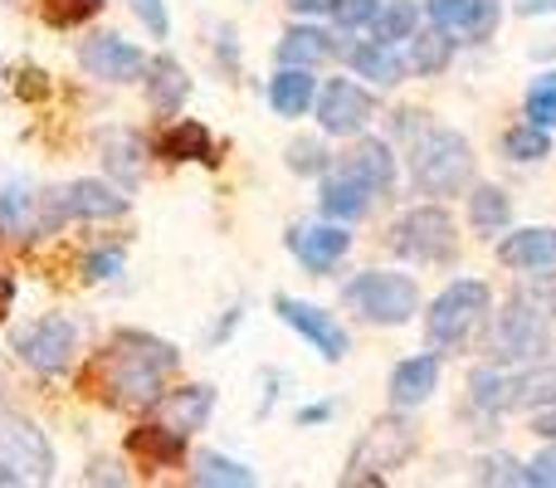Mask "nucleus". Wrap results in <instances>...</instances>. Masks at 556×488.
Wrapping results in <instances>:
<instances>
[{"label": "nucleus", "mask_w": 556, "mask_h": 488, "mask_svg": "<svg viewBox=\"0 0 556 488\" xmlns=\"http://www.w3.org/2000/svg\"><path fill=\"white\" fill-rule=\"evenodd\" d=\"M176 347L162 342L152 333H117L113 342L98 352V362L88 366L84 391L103 396L117 411H147V405H162V386L166 372H176Z\"/></svg>", "instance_id": "obj_1"}, {"label": "nucleus", "mask_w": 556, "mask_h": 488, "mask_svg": "<svg viewBox=\"0 0 556 488\" xmlns=\"http://www.w3.org/2000/svg\"><path fill=\"white\" fill-rule=\"evenodd\" d=\"M410 182L425 196H459L473 182V152L450 127H425L410 142Z\"/></svg>", "instance_id": "obj_2"}, {"label": "nucleus", "mask_w": 556, "mask_h": 488, "mask_svg": "<svg viewBox=\"0 0 556 488\" xmlns=\"http://www.w3.org/2000/svg\"><path fill=\"white\" fill-rule=\"evenodd\" d=\"M342 303L356 308L366 323L401 327L420 313V288L410 274H391V268H366L342 288Z\"/></svg>", "instance_id": "obj_3"}, {"label": "nucleus", "mask_w": 556, "mask_h": 488, "mask_svg": "<svg viewBox=\"0 0 556 488\" xmlns=\"http://www.w3.org/2000/svg\"><path fill=\"white\" fill-rule=\"evenodd\" d=\"M68 221L64 191H35L29 182H0V240H39Z\"/></svg>", "instance_id": "obj_4"}, {"label": "nucleus", "mask_w": 556, "mask_h": 488, "mask_svg": "<svg viewBox=\"0 0 556 488\" xmlns=\"http://www.w3.org/2000/svg\"><path fill=\"white\" fill-rule=\"evenodd\" d=\"M391 249L415 264H450L459 254V230L440 205H415L391 225Z\"/></svg>", "instance_id": "obj_5"}, {"label": "nucleus", "mask_w": 556, "mask_h": 488, "mask_svg": "<svg viewBox=\"0 0 556 488\" xmlns=\"http://www.w3.org/2000/svg\"><path fill=\"white\" fill-rule=\"evenodd\" d=\"M483 317H489V288H483L479 278H459V284H450L430 303L425 333H430L434 347H464Z\"/></svg>", "instance_id": "obj_6"}, {"label": "nucleus", "mask_w": 556, "mask_h": 488, "mask_svg": "<svg viewBox=\"0 0 556 488\" xmlns=\"http://www.w3.org/2000/svg\"><path fill=\"white\" fill-rule=\"evenodd\" d=\"M547 347H552V317H542L538 308H528L522 298H513V303L503 308L493 333H489V356L498 366L538 362Z\"/></svg>", "instance_id": "obj_7"}, {"label": "nucleus", "mask_w": 556, "mask_h": 488, "mask_svg": "<svg viewBox=\"0 0 556 488\" xmlns=\"http://www.w3.org/2000/svg\"><path fill=\"white\" fill-rule=\"evenodd\" d=\"M415 445H420V435H415L410 421H401V415L376 421L371 430L362 435V445L352 450V474H346V484H381L386 470H401V464L410 460Z\"/></svg>", "instance_id": "obj_8"}, {"label": "nucleus", "mask_w": 556, "mask_h": 488, "mask_svg": "<svg viewBox=\"0 0 556 488\" xmlns=\"http://www.w3.org/2000/svg\"><path fill=\"white\" fill-rule=\"evenodd\" d=\"M10 347H15V356L25 366H35V372H45V376H59V372H68V362H74V352H78V327L68 323L64 313H49V317H39V323L20 327V333L10 337Z\"/></svg>", "instance_id": "obj_9"}, {"label": "nucleus", "mask_w": 556, "mask_h": 488, "mask_svg": "<svg viewBox=\"0 0 556 488\" xmlns=\"http://www.w3.org/2000/svg\"><path fill=\"white\" fill-rule=\"evenodd\" d=\"M371 117H376V98L352 78H332L317 93V123H323L327 137H356Z\"/></svg>", "instance_id": "obj_10"}, {"label": "nucleus", "mask_w": 556, "mask_h": 488, "mask_svg": "<svg viewBox=\"0 0 556 488\" xmlns=\"http://www.w3.org/2000/svg\"><path fill=\"white\" fill-rule=\"evenodd\" d=\"M78 64L103 84H132L147 74V54L137 45H127L123 35H88L78 45Z\"/></svg>", "instance_id": "obj_11"}, {"label": "nucleus", "mask_w": 556, "mask_h": 488, "mask_svg": "<svg viewBox=\"0 0 556 488\" xmlns=\"http://www.w3.org/2000/svg\"><path fill=\"white\" fill-rule=\"evenodd\" d=\"M274 313L283 317V323L293 327L298 337H307V342H313L317 352L327 356V362H342V356H346V333H342V323H337L332 313H323L317 303H303V298L278 293V298H274Z\"/></svg>", "instance_id": "obj_12"}, {"label": "nucleus", "mask_w": 556, "mask_h": 488, "mask_svg": "<svg viewBox=\"0 0 556 488\" xmlns=\"http://www.w3.org/2000/svg\"><path fill=\"white\" fill-rule=\"evenodd\" d=\"M0 464L15 470L20 479H54V450H49L45 430H35L29 421L0 425Z\"/></svg>", "instance_id": "obj_13"}, {"label": "nucleus", "mask_w": 556, "mask_h": 488, "mask_svg": "<svg viewBox=\"0 0 556 488\" xmlns=\"http://www.w3.org/2000/svg\"><path fill=\"white\" fill-rule=\"evenodd\" d=\"M425 15L444 29L450 39H464V45H479L498 29V0H430Z\"/></svg>", "instance_id": "obj_14"}, {"label": "nucleus", "mask_w": 556, "mask_h": 488, "mask_svg": "<svg viewBox=\"0 0 556 488\" xmlns=\"http://www.w3.org/2000/svg\"><path fill=\"white\" fill-rule=\"evenodd\" d=\"M288 249H293V259L307 274H327V268H337L342 254L352 249V235H346L342 225H303V230L288 235Z\"/></svg>", "instance_id": "obj_15"}, {"label": "nucleus", "mask_w": 556, "mask_h": 488, "mask_svg": "<svg viewBox=\"0 0 556 488\" xmlns=\"http://www.w3.org/2000/svg\"><path fill=\"white\" fill-rule=\"evenodd\" d=\"M317 201H323V215L327 221H362L366 211H371V201H376V191L366 182H356L352 172H342V166H337V172H327V182H323V196H317Z\"/></svg>", "instance_id": "obj_16"}, {"label": "nucleus", "mask_w": 556, "mask_h": 488, "mask_svg": "<svg viewBox=\"0 0 556 488\" xmlns=\"http://www.w3.org/2000/svg\"><path fill=\"white\" fill-rule=\"evenodd\" d=\"M342 172H352L356 182H366L376 196H391V186H395V157H391V147H386L381 137H362V142H356L352 152L342 157Z\"/></svg>", "instance_id": "obj_17"}, {"label": "nucleus", "mask_w": 556, "mask_h": 488, "mask_svg": "<svg viewBox=\"0 0 556 488\" xmlns=\"http://www.w3.org/2000/svg\"><path fill=\"white\" fill-rule=\"evenodd\" d=\"M64 205L68 215H84V221H117V215H127V196L108 182H88V176L64 186Z\"/></svg>", "instance_id": "obj_18"}, {"label": "nucleus", "mask_w": 556, "mask_h": 488, "mask_svg": "<svg viewBox=\"0 0 556 488\" xmlns=\"http://www.w3.org/2000/svg\"><path fill=\"white\" fill-rule=\"evenodd\" d=\"M434 381H440V362L434 356H410L391 372V405L395 411H410V405H425L434 396Z\"/></svg>", "instance_id": "obj_19"}, {"label": "nucleus", "mask_w": 556, "mask_h": 488, "mask_svg": "<svg viewBox=\"0 0 556 488\" xmlns=\"http://www.w3.org/2000/svg\"><path fill=\"white\" fill-rule=\"evenodd\" d=\"M127 450H132V460H142L147 470H166V464H176L186 454V435L172 430V425H137L132 435H127Z\"/></svg>", "instance_id": "obj_20"}, {"label": "nucleus", "mask_w": 556, "mask_h": 488, "mask_svg": "<svg viewBox=\"0 0 556 488\" xmlns=\"http://www.w3.org/2000/svg\"><path fill=\"white\" fill-rule=\"evenodd\" d=\"M469 401H473V411H483V415L518 411V376L503 372L498 362L479 366V372L469 376Z\"/></svg>", "instance_id": "obj_21"}, {"label": "nucleus", "mask_w": 556, "mask_h": 488, "mask_svg": "<svg viewBox=\"0 0 556 488\" xmlns=\"http://www.w3.org/2000/svg\"><path fill=\"white\" fill-rule=\"evenodd\" d=\"M498 259L508 268H556V230H513L508 240L498 245Z\"/></svg>", "instance_id": "obj_22"}, {"label": "nucleus", "mask_w": 556, "mask_h": 488, "mask_svg": "<svg viewBox=\"0 0 556 488\" xmlns=\"http://www.w3.org/2000/svg\"><path fill=\"white\" fill-rule=\"evenodd\" d=\"M162 411H166L172 430H181V435L205 430V421H211V411H215V386H186V391L162 396Z\"/></svg>", "instance_id": "obj_23"}, {"label": "nucleus", "mask_w": 556, "mask_h": 488, "mask_svg": "<svg viewBox=\"0 0 556 488\" xmlns=\"http://www.w3.org/2000/svg\"><path fill=\"white\" fill-rule=\"evenodd\" d=\"M269 103H274L278 117H303L307 108L317 103V78H313V68L283 64V74H278L274 84H269Z\"/></svg>", "instance_id": "obj_24"}, {"label": "nucleus", "mask_w": 556, "mask_h": 488, "mask_svg": "<svg viewBox=\"0 0 556 488\" xmlns=\"http://www.w3.org/2000/svg\"><path fill=\"white\" fill-rule=\"evenodd\" d=\"M147 93H152L156 113H176V108L186 103V93H191V78H186V68L176 64V59L162 54L147 64Z\"/></svg>", "instance_id": "obj_25"}, {"label": "nucleus", "mask_w": 556, "mask_h": 488, "mask_svg": "<svg viewBox=\"0 0 556 488\" xmlns=\"http://www.w3.org/2000/svg\"><path fill=\"white\" fill-rule=\"evenodd\" d=\"M332 54H337V45L313 25H293L283 39H278V64H293V68H313Z\"/></svg>", "instance_id": "obj_26"}, {"label": "nucleus", "mask_w": 556, "mask_h": 488, "mask_svg": "<svg viewBox=\"0 0 556 488\" xmlns=\"http://www.w3.org/2000/svg\"><path fill=\"white\" fill-rule=\"evenodd\" d=\"M162 157L166 162H205V166L220 162V157H215V137L205 133L201 123H176L172 133L162 137Z\"/></svg>", "instance_id": "obj_27"}, {"label": "nucleus", "mask_w": 556, "mask_h": 488, "mask_svg": "<svg viewBox=\"0 0 556 488\" xmlns=\"http://www.w3.org/2000/svg\"><path fill=\"white\" fill-rule=\"evenodd\" d=\"M346 59H352L356 74L371 78V84H381V88L401 84V74H405V64L395 59V49H391V45H381V39H371V45H356Z\"/></svg>", "instance_id": "obj_28"}, {"label": "nucleus", "mask_w": 556, "mask_h": 488, "mask_svg": "<svg viewBox=\"0 0 556 488\" xmlns=\"http://www.w3.org/2000/svg\"><path fill=\"white\" fill-rule=\"evenodd\" d=\"M450 59H454V39L444 35L440 25L425 29V35H410V68L420 78L444 74V68H450Z\"/></svg>", "instance_id": "obj_29"}, {"label": "nucleus", "mask_w": 556, "mask_h": 488, "mask_svg": "<svg viewBox=\"0 0 556 488\" xmlns=\"http://www.w3.org/2000/svg\"><path fill=\"white\" fill-rule=\"evenodd\" d=\"M469 221H473V230H479V235H498V230H508V221H513V201L498 191V186H479V191L469 196Z\"/></svg>", "instance_id": "obj_30"}, {"label": "nucleus", "mask_w": 556, "mask_h": 488, "mask_svg": "<svg viewBox=\"0 0 556 488\" xmlns=\"http://www.w3.org/2000/svg\"><path fill=\"white\" fill-rule=\"evenodd\" d=\"M415 25H420V10H415V0H386V5L371 15V35L381 39V45L410 39Z\"/></svg>", "instance_id": "obj_31"}, {"label": "nucleus", "mask_w": 556, "mask_h": 488, "mask_svg": "<svg viewBox=\"0 0 556 488\" xmlns=\"http://www.w3.org/2000/svg\"><path fill=\"white\" fill-rule=\"evenodd\" d=\"M103 162H108V172L117 176L123 186H132L137 176H142V142H137L132 133H103Z\"/></svg>", "instance_id": "obj_32"}, {"label": "nucleus", "mask_w": 556, "mask_h": 488, "mask_svg": "<svg viewBox=\"0 0 556 488\" xmlns=\"http://www.w3.org/2000/svg\"><path fill=\"white\" fill-rule=\"evenodd\" d=\"M191 484H211V488H250L254 484V470L244 464L225 460V454H201L191 470Z\"/></svg>", "instance_id": "obj_33"}, {"label": "nucleus", "mask_w": 556, "mask_h": 488, "mask_svg": "<svg viewBox=\"0 0 556 488\" xmlns=\"http://www.w3.org/2000/svg\"><path fill=\"white\" fill-rule=\"evenodd\" d=\"M503 152H508L513 162H542V157L552 152V137H547V127H538V123L513 127V133L503 137Z\"/></svg>", "instance_id": "obj_34"}, {"label": "nucleus", "mask_w": 556, "mask_h": 488, "mask_svg": "<svg viewBox=\"0 0 556 488\" xmlns=\"http://www.w3.org/2000/svg\"><path fill=\"white\" fill-rule=\"evenodd\" d=\"M513 298H522L528 308H538L542 317H552L556 323V274H547V268H532V278L528 284H518V293Z\"/></svg>", "instance_id": "obj_35"}, {"label": "nucleus", "mask_w": 556, "mask_h": 488, "mask_svg": "<svg viewBox=\"0 0 556 488\" xmlns=\"http://www.w3.org/2000/svg\"><path fill=\"white\" fill-rule=\"evenodd\" d=\"M98 5H103V0H39L45 20H49V25H59V29L93 20V15H98Z\"/></svg>", "instance_id": "obj_36"}, {"label": "nucleus", "mask_w": 556, "mask_h": 488, "mask_svg": "<svg viewBox=\"0 0 556 488\" xmlns=\"http://www.w3.org/2000/svg\"><path fill=\"white\" fill-rule=\"evenodd\" d=\"M528 117L538 127H556V74H542L528 93Z\"/></svg>", "instance_id": "obj_37"}, {"label": "nucleus", "mask_w": 556, "mask_h": 488, "mask_svg": "<svg viewBox=\"0 0 556 488\" xmlns=\"http://www.w3.org/2000/svg\"><path fill=\"white\" fill-rule=\"evenodd\" d=\"M288 166H293V172H303V176L327 172V147L323 142H293V147H288Z\"/></svg>", "instance_id": "obj_38"}, {"label": "nucleus", "mask_w": 556, "mask_h": 488, "mask_svg": "<svg viewBox=\"0 0 556 488\" xmlns=\"http://www.w3.org/2000/svg\"><path fill=\"white\" fill-rule=\"evenodd\" d=\"M381 10V0H332V20L342 29H356V25H371V15Z\"/></svg>", "instance_id": "obj_39"}, {"label": "nucleus", "mask_w": 556, "mask_h": 488, "mask_svg": "<svg viewBox=\"0 0 556 488\" xmlns=\"http://www.w3.org/2000/svg\"><path fill=\"white\" fill-rule=\"evenodd\" d=\"M117 274H123V249H93L84 259V278H93V284H108Z\"/></svg>", "instance_id": "obj_40"}, {"label": "nucleus", "mask_w": 556, "mask_h": 488, "mask_svg": "<svg viewBox=\"0 0 556 488\" xmlns=\"http://www.w3.org/2000/svg\"><path fill=\"white\" fill-rule=\"evenodd\" d=\"M479 484H532V479H528V470L513 460H483Z\"/></svg>", "instance_id": "obj_41"}, {"label": "nucleus", "mask_w": 556, "mask_h": 488, "mask_svg": "<svg viewBox=\"0 0 556 488\" xmlns=\"http://www.w3.org/2000/svg\"><path fill=\"white\" fill-rule=\"evenodd\" d=\"M132 10H137V20H142V25L152 29L156 39H166L172 20H166V5H162V0H132Z\"/></svg>", "instance_id": "obj_42"}, {"label": "nucleus", "mask_w": 556, "mask_h": 488, "mask_svg": "<svg viewBox=\"0 0 556 488\" xmlns=\"http://www.w3.org/2000/svg\"><path fill=\"white\" fill-rule=\"evenodd\" d=\"M528 479H532V484H542V488H552V484H556V450L538 454V460L528 464Z\"/></svg>", "instance_id": "obj_43"}, {"label": "nucleus", "mask_w": 556, "mask_h": 488, "mask_svg": "<svg viewBox=\"0 0 556 488\" xmlns=\"http://www.w3.org/2000/svg\"><path fill=\"white\" fill-rule=\"evenodd\" d=\"M39 78H45L39 68H25V74H20V93H25V98H39V93H45V84H39Z\"/></svg>", "instance_id": "obj_44"}, {"label": "nucleus", "mask_w": 556, "mask_h": 488, "mask_svg": "<svg viewBox=\"0 0 556 488\" xmlns=\"http://www.w3.org/2000/svg\"><path fill=\"white\" fill-rule=\"evenodd\" d=\"M518 5V15H552L556 0H513Z\"/></svg>", "instance_id": "obj_45"}, {"label": "nucleus", "mask_w": 556, "mask_h": 488, "mask_svg": "<svg viewBox=\"0 0 556 488\" xmlns=\"http://www.w3.org/2000/svg\"><path fill=\"white\" fill-rule=\"evenodd\" d=\"M327 415H332V405H307V411H298V425H323L327 421Z\"/></svg>", "instance_id": "obj_46"}, {"label": "nucleus", "mask_w": 556, "mask_h": 488, "mask_svg": "<svg viewBox=\"0 0 556 488\" xmlns=\"http://www.w3.org/2000/svg\"><path fill=\"white\" fill-rule=\"evenodd\" d=\"M288 10H298V15H323V10H332V0H288Z\"/></svg>", "instance_id": "obj_47"}, {"label": "nucleus", "mask_w": 556, "mask_h": 488, "mask_svg": "<svg viewBox=\"0 0 556 488\" xmlns=\"http://www.w3.org/2000/svg\"><path fill=\"white\" fill-rule=\"evenodd\" d=\"M10 303H15V278H10V274H0V317L10 313Z\"/></svg>", "instance_id": "obj_48"}, {"label": "nucleus", "mask_w": 556, "mask_h": 488, "mask_svg": "<svg viewBox=\"0 0 556 488\" xmlns=\"http://www.w3.org/2000/svg\"><path fill=\"white\" fill-rule=\"evenodd\" d=\"M538 435H547V440H556V411H547V405L538 411Z\"/></svg>", "instance_id": "obj_49"}]
</instances>
